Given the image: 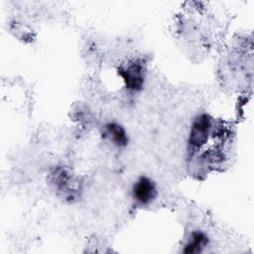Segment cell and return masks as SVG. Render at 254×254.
Returning a JSON list of instances; mask_svg holds the SVG:
<instances>
[{"instance_id": "cell-1", "label": "cell", "mask_w": 254, "mask_h": 254, "mask_svg": "<svg viewBox=\"0 0 254 254\" xmlns=\"http://www.w3.org/2000/svg\"><path fill=\"white\" fill-rule=\"evenodd\" d=\"M154 186L147 179H141L134 187V196L142 203L148 202L154 196Z\"/></svg>"}]
</instances>
